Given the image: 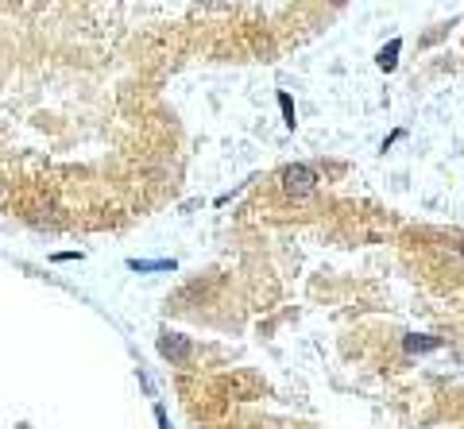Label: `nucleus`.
Masks as SVG:
<instances>
[{"label":"nucleus","instance_id":"obj_4","mask_svg":"<svg viewBox=\"0 0 464 429\" xmlns=\"http://www.w3.org/2000/svg\"><path fill=\"white\" fill-rule=\"evenodd\" d=\"M402 348H406L410 356H418V352H433V348H441V340H437V337H418V332H410V337L402 340Z\"/></svg>","mask_w":464,"mask_h":429},{"label":"nucleus","instance_id":"obj_8","mask_svg":"<svg viewBox=\"0 0 464 429\" xmlns=\"http://www.w3.org/2000/svg\"><path fill=\"white\" fill-rule=\"evenodd\" d=\"M460 256H464V240H460Z\"/></svg>","mask_w":464,"mask_h":429},{"label":"nucleus","instance_id":"obj_9","mask_svg":"<svg viewBox=\"0 0 464 429\" xmlns=\"http://www.w3.org/2000/svg\"><path fill=\"white\" fill-rule=\"evenodd\" d=\"M333 4H345V0H333Z\"/></svg>","mask_w":464,"mask_h":429},{"label":"nucleus","instance_id":"obj_7","mask_svg":"<svg viewBox=\"0 0 464 429\" xmlns=\"http://www.w3.org/2000/svg\"><path fill=\"white\" fill-rule=\"evenodd\" d=\"M457 360H464V348H457Z\"/></svg>","mask_w":464,"mask_h":429},{"label":"nucleus","instance_id":"obj_2","mask_svg":"<svg viewBox=\"0 0 464 429\" xmlns=\"http://www.w3.org/2000/svg\"><path fill=\"white\" fill-rule=\"evenodd\" d=\"M159 352L166 356V360H186V356H190V340L178 337V332H163Z\"/></svg>","mask_w":464,"mask_h":429},{"label":"nucleus","instance_id":"obj_6","mask_svg":"<svg viewBox=\"0 0 464 429\" xmlns=\"http://www.w3.org/2000/svg\"><path fill=\"white\" fill-rule=\"evenodd\" d=\"M279 109H283V116H286V128L298 124V120H294V101H291V93H279Z\"/></svg>","mask_w":464,"mask_h":429},{"label":"nucleus","instance_id":"obj_1","mask_svg":"<svg viewBox=\"0 0 464 429\" xmlns=\"http://www.w3.org/2000/svg\"><path fill=\"white\" fill-rule=\"evenodd\" d=\"M279 178H283V190H286L291 197H310L313 190H318V174H313L310 166H302V163L286 166Z\"/></svg>","mask_w":464,"mask_h":429},{"label":"nucleus","instance_id":"obj_5","mask_svg":"<svg viewBox=\"0 0 464 429\" xmlns=\"http://www.w3.org/2000/svg\"><path fill=\"white\" fill-rule=\"evenodd\" d=\"M128 267H132V271H171L174 264H171V259H132Z\"/></svg>","mask_w":464,"mask_h":429},{"label":"nucleus","instance_id":"obj_3","mask_svg":"<svg viewBox=\"0 0 464 429\" xmlns=\"http://www.w3.org/2000/svg\"><path fill=\"white\" fill-rule=\"evenodd\" d=\"M399 55H402V39H391L387 47L375 55V66H379V70H395L399 66Z\"/></svg>","mask_w":464,"mask_h":429}]
</instances>
